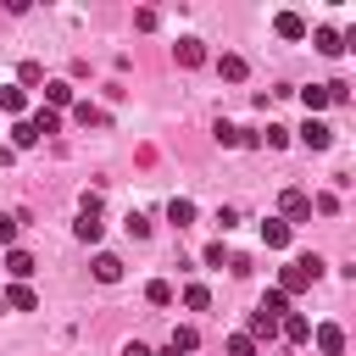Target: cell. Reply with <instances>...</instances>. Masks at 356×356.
<instances>
[{
  "label": "cell",
  "instance_id": "9c48e42d",
  "mask_svg": "<svg viewBox=\"0 0 356 356\" xmlns=\"http://www.w3.org/2000/svg\"><path fill=\"white\" fill-rule=\"evenodd\" d=\"M289 234H295V228H289V222H278V217H267V222H261V245H267V250H289Z\"/></svg>",
  "mask_w": 356,
  "mask_h": 356
},
{
  "label": "cell",
  "instance_id": "2e32d148",
  "mask_svg": "<svg viewBox=\"0 0 356 356\" xmlns=\"http://www.w3.org/2000/svg\"><path fill=\"white\" fill-rule=\"evenodd\" d=\"M167 222L189 228V222H195V200H189V195H172V200H167Z\"/></svg>",
  "mask_w": 356,
  "mask_h": 356
},
{
  "label": "cell",
  "instance_id": "7402d4cb",
  "mask_svg": "<svg viewBox=\"0 0 356 356\" xmlns=\"http://www.w3.org/2000/svg\"><path fill=\"white\" fill-rule=\"evenodd\" d=\"M256 312H261V317H273V323H284V312H289V295H278V289H267Z\"/></svg>",
  "mask_w": 356,
  "mask_h": 356
},
{
  "label": "cell",
  "instance_id": "e575fe53",
  "mask_svg": "<svg viewBox=\"0 0 356 356\" xmlns=\"http://www.w3.org/2000/svg\"><path fill=\"white\" fill-rule=\"evenodd\" d=\"M156 356H178V350H172V345H161V350H156Z\"/></svg>",
  "mask_w": 356,
  "mask_h": 356
},
{
  "label": "cell",
  "instance_id": "9a60e30c",
  "mask_svg": "<svg viewBox=\"0 0 356 356\" xmlns=\"http://www.w3.org/2000/svg\"><path fill=\"white\" fill-rule=\"evenodd\" d=\"M312 44H317L323 56H345V39H339V28H312Z\"/></svg>",
  "mask_w": 356,
  "mask_h": 356
},
{
  "label": "cell",
  "instance_id": "ba28073f",
  "mask_svg": "<svg viewBox=\"0 0 356 356\" xmlns=\"http://www.w3.org/2000/svg\"><path fill=\"white\" fill-rule=\"evenodd\" d=\"M44 106H50V111H67V106H72V83H67V78H44Z\"/></svg>",
  "mask_w": 356,
  "mask_h": 356
},
{
  "label": "cell",
  "instance_id": "4dcf8cb0",
  "mask_svg": "<svg viewBox=\"0 0 356 356\" xmlns=\"http://www.w3.org/2000/svg\"><path fill=\"white\" fill-rule=\"evenodd\" d=\"M122 228H128L134 239H145V234H150V217H145V211H128V222H122Z\"/></svg>",
  "mask_w": 356,
  "mask_h": 356
},
{
  "label": "cell",
  "instance_id": "7a4b0ae2",
  "mask_svg": "<svg viewBox=\"0 0 356 356\" xmlns=\"http://www.w3.org/2000/svg\"><path fill=\"white\" fill-rule=\"evenodd\" d=\"M278 222H289V228L295 222H312V195L306 189H284L278 195Z\"/></svg>",
  "mask_w": 356,
  "mask_h": 356
},
{
  "label": "cell",
  "instance_id": "603a6c76",
  "mask_svg": "<svg viewBox=\"0 0 356 356\" xmlns=\"http://www.w3.org/2000/svg\"><path fill=\"white\" fill-rule=\"evenodd\" d=\"M222 350H228V356H261V345H256L245 328H239V334H228V339H222Z\"/></svg>",
  "mask_w": 356,
  "mask_h": 356
},
{
  "label": "cell",
  "instance_id": "f1b7e54d",
  "mask_svg": "<svg viewBox=\"0 0 356 356\" xmlns=\"http://www.w3.org/2000/svg\"><path fill=\"white\" fill-rule=\"evenodd\" d=\"M256 145H273V150H284V145H289V128L267 122V134H256Z\"/></svg>",
  "mask_w": 356,
  "mask_h": 356
},
{
  "label": "cell",
  "instance_id": "52a82bcc",
  "mask_svg": "<svg viewBox=\"0 0 356 356\" xmlns=\"http://www.w3.org/2000/svg\"><path fill=\"white\" fill-rule=\"evenodd\" d=\"M278 334H284L289 345H312V317H300V312H284V323H278Z\"/></svg>",
  "mask_w": 356,
  "mask_h": 356
},
{
  "label": "cell",
  "instance_id": "e0dca14e",
  "mask_svg": "<svg viewBox=\"0 0 356 356\" xmlns=\"http://www.w3.org/2000/svg\"><path fill=\"white\" fill-rule=\"evenodd\" d=\"M95 278H100V284H117V278H122V256L100 250V256H95Z\"/></svg>",
  "mask_w": 356,
  "mask_h": 356
},
{
  "label": "cell",
  "instance_id": "44dd1931",
  "mask_svg": "<svg viewBox=\"0 0 356 356\" xmlns=\"http://www.w3.org/2000/svg\"><path fill=\"white\" fill-rule=\"evenodd\" d=\"M145 300H150V306H172V300H178V289H172L167 278H150V284H145Z\"/></svg>",
  "mask_w": 356,
  "mask_h": 356
},
{
  "label": "cell",
  "instance_id": "3957f363",
  "mask_svg": "<svg viewBox=\"0 0 356 356\" xmlns=\"http://www.w3.org/2000/svg\"><path fill=\"white\" fill-rule=\"evenodd\" d=\"M300 145H306V150H328V145H334V128H328L323 117H306V122H300Z\"/></svg>",
  "mask_w": 356,
  "mask_h": 356
},
{
  "label": "cell",
  "instance_id": "484cf974",
  "mask_svg": "<svg viewBox=\"0 0 356 356\" xmlns=\"http://www.w3.org/2000/svg\"><path fill=\"white\" fill-rule=\"evenodd\" d=\"M217 78L239 83V78H245V56H217Z\"/></svg>",
  "mask_w": 356,
  "mask_h": 356
},
{
  "label": "cell",
  "instance_id": "83f0119b",
  "mask_svg": "<svg viewBox=\"0 0 356 356\" xmlns=\"http://www.w3.org/2000/svg\"><path fill=\"white\" fill-rule=\"evenodd\" d=\"M72 234H78L83 245H95V239L106 234V222H100V217H78V222H72Z\"/></svg>",
  "mask_w": 356,
  "mask_h": 356
},
{
  "label": "cell",
  "instance_id": "8fae6325",
  "mask_svg": "<svg viewBox=\"0 0 356 356\" xmlns=\"http://www.w3.org/2000/svg\"><path fill=\"white\" fill-rule=\"evenodd\" d=\"M172 56H178V67H206V61H211L200 39H178V50H172Z\"/></svg>",
  "mask_w": 356,
  "mask_h": 356
},
{
  "label": "cell",
  "instance_id": "7c38bea8",
  "mask_svg": "<svg viewBox=\"0 0 356 356\" xmlns=\"http://www.w3.org/2000/svg\"><path fill=\"white\" fill-rule=\"evenodd\" d=\"M67 111H72V122H78V128H100V122H106V111H100L95 100H72Z\"/></svg>",
  "mask_w": 356,
  "mask_h": 356
},
{
  "label": "cell",
  "instance_id": "d4e9b609",
  "mask_svg": "<svg viewBox=\"0 0 356 356\" xmlns=\"http://www.w3.org/2000/svg\"><path fill=\"white\" fill-rule=\"evenodd\" d=\"M184 306H189V312H206V306H211V289H206L200 278H195V284H184Z\"/></svg>",
  "mask_w": 356,
  "mask_h": 356
},
{
  "label": "cell",
  "instance_id": "5b68a950",
  "mask_svg": "<svg viewBox=\"0 0 356 356\" xmlns=\"http://www.w3.org/2000/svg\"><path fill=\"white\" fill-rule=\"evenodd\" d=\"M312 345H317L323 356H339V350H345V328H339V323H317V328H312Z\"/></svg>",
  "mask_w": 356,
  "mask_h": 356
},
{
  "label": "cell",
  "instance_id": "8992f818",
  "mask_svg": "<svg viewBox=\"0 0 356 356\" xmlns=\"http://www.w3.org/2000/svg\"><path fill=\"white\" fill-rule=\"evenodd\" d=\"M273 33H278V39H306L312 22H306L300 11H278V17H273Z\"/></svg>",
  "mask_w": 356,
  "mask_h": 356
},
{
  "label": "cell",
  "instance_id": "836d02e7",
  "mask_svg": "<svg viewBox=\"0 0 356 356\" xmlns=\"http://www.w3.org/2000/svg\"><path fill=\"white\" fill-rule=\"evenodd\" d=\"M122 356H156V350H150L145 339H128V345H122Z\"/></svg>",
  "mask_w": 356,
  "mask_h": 356
},
{
  "label": "cell",
  "instance_id": "5bb4252c",
  "mask_svg": "<svg viewBox=\"0 0 356 356\" xmlns=\"http://www.w3.org/2000/svg\"><path fill=\"white\" fill-rule=\"evenodd\" d=\"M245 334H250L256 345H273V339H278V323H273V317H261V312H250V323H245Z\"/></svg>",
  "mask_w": 356,
  "mask_h": 356
},
{
  "label": "cell",
  "instance_id": "ffe728a7",
  "mask_svg": "<svg viewBox=\"0 0 356 356\" xmlns=\"http://www.w3.org/2000/svg\"><path fill=\"white\" fill-rule=\"evenodd\" d=\"M33 145H39L33 122H28V117H17V122H11V150H33Z\"/></svg>",
  "mask_w": 356,
  "mask_h": 356
},
{
  "label": "cell",
  "instance_id": "4316f807",
  "mask_svg": "<svg viewBox=\"0 0 356 356\" xmlns=\"http://www.w3.org/2000/svg\"><path fill=\"white\" fill-rule=\"evenodd\" d=\"M211 139H217L222 150H234V145H245V128H234V122H217V128H211Z\"/></svg>",
  "mask_w": 356,
  "mask_h": 356
},
{
  "label": "cell",
  "instance_id": "f546056e",
  "mask_svg": "<svg viewBox=\"0 0 356 356\" xmlns=\"http://www.w3.org/2000/svg\"><path fill=\"white\" fill-rule=\"evenodd\" d=\"M17 228H22V222H17L11 211H0V250H11V245H17Z\"/></svg>",
  "mask_w": 356,
  "mask_h": 356
},
{
  "label": "cell",
  "instance_id": "277c9868",
  "mask_svg": "<svg viewBox=\"0 0 356 356\" xmlns=\"http://www.w3.org/2000/svg\"><path fill=\"white\" fill-rule=\"evenodd\" d=\"M33 267H39V261H33V250H22V245H11V250H6V273H11V284H28V278H33Z\"/></svg>",
  "mask_w": 356,
  "mask_h": 356
},
{
  "label": "cell",
  "instance_id": "4fadbf2b",
  "mask_svg": "<svg viewBox=\"0 0 356 356\" xmlns=\"http://www.w3.org/2000/svg\"><path fill=\"white\" fill-rule=\"evenodd\" d=\"M28 122H33V134H39V139H50V134H61V111H50V106H39V111H28Z\"/></svg>",
  "mask_w": 356,
  "mask_h": 356
},
{
  "label": "cell",
  "instance_id": "d6986e66",
  "mask_svg": "<svg viewBox=\"0 0 356 356\" xmlns=\"http://www.w3.org/2000/svg\"><path fill=\"white\" fill-rule=\"evenodd\" d=\"M167 345H172V350H178V356H195V350H200V334H195V328H189V323H178V328H172V339H167Z\"/></svg>",
  "mask_w": 356,
  "mask_h": 356
},
{
  "label": "cell",
  "instance_id": "d6a6232c",
  "mask_svg": "<svg viewBox=\"0 0 356 356\" xmlns=\"http://www.w3.org/2000/svg\"><path fill=\"white\" fill-rule=\"evenodd\" d=\"M222 261H228V250H222V239H217V245H206V267H222Z\"/></svg>",
  "mask_w": 356,
  "mask_h": 356
},
{
  "label": "cell",
  "instance_id": "30bf717a",
  "mask_svg": "<svg viewBox=\"0 0 356 356\" xmlns=\"http://www.w3.org/2000/svg\"><path fill=\"white\" fill-rule=\"evenodd\" d=\"M0 111L28 117V89H22V83H0Z\"/></svg>",
  "mask_w": 356,
  "mask_h": 356
},
{
  "label": "cell",
  "instance_id": "1f68e13d",
  "mask_svg": "<svg viewBox=\"0 0 356 356\" xmlns=\"http://www.w3.org/2000/svg\"><path fill=\"white\" fill-rule=\"evenodd\" d=\"M22 83H44V67L39 61H22Z\"/></svg>",
  "mask_w": 356,
  "mask_h": 356
},
{
  "label": "cell",
  "instance_id": "cb8c5ba5",
  "mask_svg": "<svg viewBox=\"0 0 356 356\" xmlns=\"http://www.w3.org/2000/svg\"><path fill=\"white\" fill-rule=\"evenodd\" d=\"M300 106H306V117H317V111L328 106V89H323V83H306V89H300Z\"/></svg>",
  "mask_w": 356,
  "mask_h": 356
},
{
  "label": "cell",
  "instance_id": "ac0fdd59",
  "mask_svg": "<svg viewBox=\"0 0 356 356\" xmlns=\"http://www.w3.org/2000/svg\"><path fill=\"white\" fill-rule=\"evenodd\" d=\"M33 306H39V295H33L28 284H11V289H6V312H33Z\"/></svg>",
  "mask_w": 356,
  "mask_h": 356
},
{
  "label": "cell",
  "instance_id": "6da1fadb",
  "mask_svg": "<svg viewBox=\"0 0 356 356\" xmlns=\"http://www.w3.org/2000/svg\"><path fill=\"white\" fill-rule=\"evenodd\" d=\"M317 278H323V261H317V256H289V267L278 273L273 289H278V295H300V289H312Z\"/></svg>",
  "mask_w": 356,
  "mask_h": 356
}]
</instances>
